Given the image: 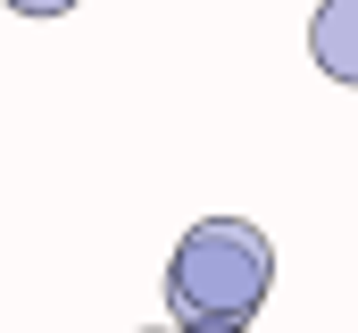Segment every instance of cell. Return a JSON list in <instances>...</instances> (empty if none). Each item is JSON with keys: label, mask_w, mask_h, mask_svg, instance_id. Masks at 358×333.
I'll list each match as a JSON object with an SVG mask.
<instances>
[{"label": "cell", "mask_w": 358, "mask_h": 333, "mask_svg": "<svg viewBox=\"0 0 358 333\" xmlns=\"http://www.w3.org/2000/svg\"><path fill=\"white\" fill-rule=\"evenodd\" d=\"M275 292V242L250 217H200L167 258L176 325H250Z\"/></svg>", "instance_id": "1"}, {"label": "cell", "mask_w": 358, "mask_h": 333, "mask_svg": "<svg viewBox=\"0 0 358 333\" xmlns=\"http://www.w3.org/2000/svg\"><path fill=\"white\" fill-rule=\"evenodd\" d=\"M0 8H17V17H67L76 0H0Z\"/></svg>", "instance_id": "3"}, {"label": "cell", "mask_w": 358, "mask_h": 333, "mask_svg": "<svg viewBox=\"0 0 358 333\" xmlns=\"http://www.w3.org/2000/svg\"><path fill=\"white\" fill-rule=\"evenodd\" d=\"M308 59H317V76L358 92V0H325L308 17Z\"/></svg>", "instance_id": "2"}, {"label": "cell", "mask_w": 358, "mask_h": 333, "mask_svg": "<svg viewBox=\"0 0 358 333\" xmlns=\"http://www.w3.org/2000/svg\"><path fill=\"white\" fill-rule=\"evenodd\" d=\"M183 333H250V325H183Z\"/></svg>", "instance_id": "4"}, {"label": "cell", "mask_w": 358, "mask_h": 333, "mask_svg": "<svg viewBox=\"0 0 358 333\" xmlns=\"http://www.w3.org/2000/svg\"><path fill=\"white\" fill-rule=\"evenodd\" d=\"M142 333H183V325H142Z\"/></svg>", "instance_id": "5"}]
</instances>
